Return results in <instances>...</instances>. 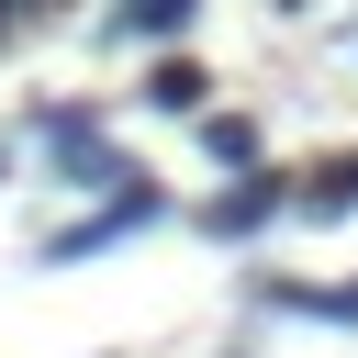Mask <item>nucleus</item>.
Listing matches in <instances>:
<instances>
[{"mask_svg":"<svg viewBox=\"0 0 358 358\" xmlns=\"http://www.w3.org/2000/svg\"><path fill=\"white\" fill-rule=\"evenodd\" d=\"M280 201H302V190H280V179L257 168V179H235L224 201H201V235H224V246H246V235H257V224H268Z\"/></svg>","mask_w":358,"mask_h":358,"instance_id":"f257e3e1","label":"nucleus"},{"mask_svg":"<svg viewBox=\"0 0 358 358\" xmlns=\"http://www.w3.org/2000/svg\"><path fill=\"white\" fill-rule=\"evenodd\" d=\"M134 224H157V190H123L112 213H90V224H67V235H45V257L67 268V257H90V246H123Z\"/></svg>","mask_w":358,"mask_h":358,"instance_id":"f03ea898","label":"nucleus"},{"mask_svg":"<svg viewBox=\"0 0 358 358\" xmlns=\"http://www.w3.org/2000/svg\"><path fill=\"white\" fill-rule=\"evenodd\" d=\"M201 90H213V78H201L190 56H168V67L145 78V112H201Z\"/></svg>","mask_w":358,"mask_h":358,"instance_id":"7ed1b4c3","label":"nucleus"},{"mask_svg":"<svg viewBox=\"0 0 358 358\" xmlns=\"http://www.w3.org/2000/svg\"><path fill=\"white\" fill-rule=\"evenodd\" d=\"M302 213H358V157H324L302 179Z\"/></svg>","mask_w":358,"mask_h":358,"instance_id":"20e7f679","label":"nucleus"},{"mask_svg":"<svg viewBox=\"0 0 358 358\" xmlns=\"http://www.w3.org/2000/svg\"><path fill=\"white\" fill-rule=\"evenodd\" d=\"M201 145H213L224 168H257V123H246V112H213V123H201Z\"/></svg>","mask_w":358,"mask_h":358,"instance_id":"39448f33","label":"nucleus"},{"mask_svg":"<svg viewBox=\"0 0 358 358\" xmlns=\"http://www.w3.org/2000/svg\"><path fill=\"white\" fill-rule=\"evenodd\" d=\"M190 11H201V0H123V22H134V34H179Z\"/></svg>","mask_w":358,"mask_h":358,"instance_id":"423d86ee","label":"nucleus"},{"mask_svg":"<svg viewBox=\"0 0 358 358\" xmlns=\"http://www.w3.org/2000/svg\"><path fill=\"white\" fill-rule=\"evenodd\" d=\"M268 11H313V0H268Z\"/></svg>","mask_w":358,"mask_h":358,"instance_id":"0eeeda50","label":"nucleus"},{"mask_svg":"<svg viewBox=\"0 0 358 358\" xmlns=\"http://www.w3.org/2000/svg\"><path fill=\"white\" fill-rule=\"evenodd\" d=\"M0 11H22V0H0Z\"/></svg>","mask_w":358,"mask_h":358,"instance_id":"6e6552de","label":"nucleus"}]
</instances>
